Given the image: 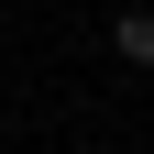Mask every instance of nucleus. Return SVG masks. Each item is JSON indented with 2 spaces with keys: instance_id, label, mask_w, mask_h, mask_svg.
<instances>
[{
  "instance_id": "obj_1",
  "label": "nucleus",
  "mask_w": 154,
  "mask_h": 154,
  "mask_svg": "<svg viewBox=\"0 0 154 154\" xmlns=\"http://www.w3.org/2000/svg\"><path fill=\"white\" fill-rule=\"evenodd\" d=\"M110 55H121V66H154V11H121V22H110Z\"/></svg>"
}]
</instances>
